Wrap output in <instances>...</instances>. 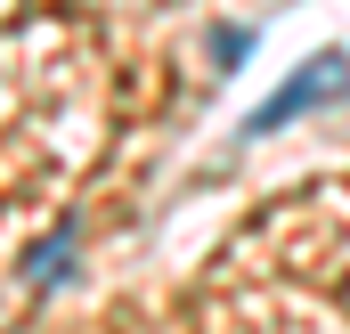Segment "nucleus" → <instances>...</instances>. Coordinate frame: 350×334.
<instances>
[{
	"instance_id": "f257e3e1",
	"label": "nucleus",
	"mask_w": 350,
	"mask_h": 334,
	"mask_svg": "<svg viewBox=\"0 0 350 334\" xmlns=\"http://www.w3.org/2000/svg\"><path fill=\"white\" fill-rule=\"evenodd\" d=\"M342 90H350V57H334V49H326V57H310V66H301L285 90H269L261 106H253L245 139H269V131H285L293 114H310V106H326V98H342Z\"/></svg>"
}]
</instances>
